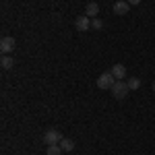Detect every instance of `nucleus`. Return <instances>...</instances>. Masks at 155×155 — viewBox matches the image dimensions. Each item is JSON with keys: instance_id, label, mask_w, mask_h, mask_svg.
Listing matches in <instances>:
<instances>
[{"instance_id": "nucleus-13", "label": "nucleus", "mask_w": 155, "mask_h": 155, "mask_svg": "<svg viewBox=\"0 0 155 155\" xmlns=\"http://www.w3.org/2000/svg\"><path fill=\"white\" fill-rule=\"evenodd\" d=\"M101 27H104V21H101V19H97V17H93V19H91V29L99 31Z\"/></svg>"}, {"instance_id": "nucleus-4", "label": "nucleus", "mask_w": 155, "mask_h": 155, "mask_svg": "<svg viewBox=\"0 0 155 155\" xmlns=\"http://www.w3.org/2000/svg\"><path fill=\"white\" fill-rule=\"evenodd\" d=\"M15 46H17V41H15V37H11V35L0 39V50H2V54H11L12 50H15Z\"/></svg>"}, {"instance_id": "nucleus-15", "label": "nucleus", "mask_w": 155, "mask_h": 155, "mask_svg": "<svg viewBox=\"0 0 155 155\" xmlns=\"http://www.w3.org/2000/svg\"><path fill=\"white\" fill-rule=\"evenodd\" d=\"M153 91H155V83H153Z\"/></svg>"}, {"instance_id": "nucleus-5", "label": "nucleus", "mask_w": 155, "mask_h": 155, "mask_svg": "<svg viewBox=\"0 0 155 155\" xmlns=\"http://www.w3.org/2000/svg\"><path fill=\"white\" fill-rule=\"evenodd\" d=\"M112 12H114V15H118V17H124V15H128V12H130V4H128L126 0H118V2L114 4Z\"/></svg>"}, {"instance_id": "nucleus-10", "label": "nucleus", "mask_w": 155, "mask_h": 155, "mask_svg": "<svg viewBox=\"0 0 155 155\" xmlns=\"http://www.w3.org/2000/svg\"><path fill=\"white\" fill-rule=\"evenodd\" d=\"M60 147H62V151L71 153V151H74V141L72 139H62L60 141Z\"/></svg>"}, {"instance_id": "nucleus-3", "label": "nucleus", "mask_w": 155, "mask_h": 155, "mask_svg": "<svg viewBox=\"0 0 155 155\" xmlns=\"http://www.w3.org/2000/svg\"><path fill=\"white\" fill-rule=\"evenodd\" d=\"M62 139H64L62 132L56 130V128H50V130H46V134H44V143L46 145H60Z\"/></svg>"}, {"instance_id": "nucleus-2", "label": "nucleus", "mask_w": 155, "mask_h": 155, "mask_svg": "<svg viewBox=\"0 0 155 155\" xmlns=\"http://www.w3.org/2000/svg\"><path fill=\"white\" fill-rule=\"evenodd\" d=\"M116 83V79H114V74L107 71V72H101L99 77H97V87L99 89H112Z\"/></svg>"}, {"instance_id": "nucleus-1", "label": "nucleus", "mask_w": 155, "mask_h": 155, "mask_svg": "<svg viewBox=\"0 0 155 155\" xmlns=\"http://www.w3.org/2000/svg\"><path fill=\"white\" fill-rule=\"evenodd\" d=\"M128 93H130V87H128L126 81H116L114 87H112V95L116 97V99H126Z\"/></svg>"}, {"instance_id": "nucleus-11", "label": "nucleus", "mask_w": 155, "mask_h": 155, "mask_svg": "<svg viewBox=\"0 0 155 155\" xmlns=\"http://www.w3.org/2000/svg\"><path fill=\"white\" fill-rule=\"evenodd\" d=\"M46 155H62V147L60 145H48L46 147Z\"/></svg>"}, {"instance_id": "nucleus-9", "label": "nucleus", "mask_w": 155, "mask_h": 155, "mask_svg": "<svg viewBox=\"0 0 155 155\" xmlns=\"http://www.w3.org/2000/svg\"><path fill=\"white\" fill-rule=\"evenodd\" d=\"M0 66H2L4 71H11L12 66H15V60H12V56L4 54V56H2V60H0Z\"/></svg>"}, {"instance_id": "nucleus-7", "label": "nucleus", "mask_w": 155, "mask_h": 155, "mask_svg": "<svg viewBox=\"0 0 155 155\" xmlns=\"http://www.w3.org/2000/svg\"><path fill=\"white\" fill-rule=\"evenodd\" d=\"M112 74H114V79H116V81H122V79H126V66H124V64H114V66H112Z\"/></svg>"}, {"instance_id": "nucleus-14", "label": "nucleus", "mask_w": 155, "mask_h": 155, "mask_svg": "<svg viewBox=\"0 0 155 155\" xmlns=\"http://www.w3.org/2000/svg\"><path fill=\"white\" fill-rule=\"evenodd\" d=\"M126 2H128V4H130V6H134V4H141V2H143V0H126Z\"/></svg>"}, {"instance_id": "nucleus-6", "label": "nucleus", "mask_w": 155, "mask_h": 155, "mask_svg": "<svg viewBox=\"0 0 155 155\" xmlns=\"http://www.w3.org/2000/svg\"><path fill=\"white\" fill-rule=\"evenodd\" d=\"M74 27H77L79 31H89V29H91V17H87V15H81V17H77V21H74Z\"/></svg>"}, {"instance_id": "nucleus-12", "label": "nucleus", "mask_w": 155, "mask_h": 155, "mask_svg": "<svg viewBox=\"0 0 155 155\" xmlns=\"http://www.w3.org/2000/svg\"><path fill=\"white\" fill-rule=\"evenodd\" d=\"M126 83H128V87H130V91H137V89L141 87V79H137V77H132V79H128Z\"/></svg>"}, {"instance_id": "nucleus-8", "label": "nucleus", "mask_w": 155, "mask_h": 155, "mask_svg": "<svg viewBox=\"0 0 155 155\" xmlns=\"http://www.w3.org/2000/svg\"><path fill=\"white\" fill-rule=\"evenodd\" d=\"M97 12H99V4H97V2H89L87 8H85V15L93 19V17H97Z\"/></svg>"}]
</instances>
